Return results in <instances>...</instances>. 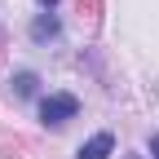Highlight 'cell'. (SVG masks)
Instances as JSON below:
<instances>
[{
  "instance_id": "obj_6",
  "label": "cell",
  "mask_w": 159,
  "mask_h": 159,
  "mask_svg": "<svg viewBox=\"0 0 159 159\" xmlns=\"http://www.w3.org/2000/svg\"><path fill=\"white\" fill-rule=\"evenodd\" d=\"M40 5H44V9H53V5H57V0H40Z\"/></svg>"
},
{
  "instance_id": "obj_3",
  "label": "cell",
  "mask_w": 159,
  "mask_h": 159,
  "mask_svg": "<svg viewBox=\"0 0 159 159\" xmlns=\"http://www.w3.org/2000/svg\"><path fill=\"white\" fill-rule=\"evenodd\" d=\"M53 35H57V18L53 13H40L31 22V40H53Z\"/></svg>"
},
{
  "instance_id": "obj_4",
  "label": "cell",
  "mask_w": 159,
  "mask_h": 159,
  "mask_svg": "<svg viewBox=\"0 0 159 159\" xmlns=\"http://www.w3.org/2000/svg\"><path fill=\"white\" fill-rule=\"evenodd\" d=\"M35 84H40V80H35L31 71H18V75L9 80V89H13L18 97H35Z\"/></svg>"
},
{
  "instance_id": "obj_2",
  "label": "cell",
  "mask_w": 159,
  "mask_h": 159,
  "mask_svg": "<svg viewBox=\"0 0 159 159\" xmlns=\"http://www.w3.org/2000/svg\"><path fill=\"white\" fill-rule=\"evenodd\" d=\"M111 146H115V142H111V133H97V137H89V142L80 146V155H75V159H106V155H111Z\"/></svg>"
},
{
  "instance_id": "obj_7",
  "label": "cell",
  "mask_w": 159,
  "mask_h": 159,
  "mask_svg": "<svg viewBox=\"0 0 159 159\" xmlns=\"http://www.w3.org/2000/svg\"><path fill=\"white\" fill-rule=\"evenodd\" d=\"M133 159H142V155H133Z\"/></svg>"
},
{
  "instance_id": "obj_1",
  "label": "cell",
  "mask_w": 159,
  "mask_h": 159,
  "mask_svg": "<svg viewBox=\"0 0 159 159\" xmlns=\"http://www.w3.org/2000/svg\"><path fill=\"white\" fill-rule=\"evenodd\" d=\"M75 111H80V102L71 93H49L44 102H40V119H44L49 128H57V124H66V119H75Z\"/></svg>"
},
{
  "instance_id": "obj_5",
  "label": "cell",
  "mask_w": 159,
  "mask_h": 159,
  "mask_svg": "<svg viewBox=\"0 0 159 159\" xmlns=\"http://www.w3.org/2000/svg\"><path fill=\"white\" fill-rule=\"evenodd\" d=\"M150 155H155V159H159V133H155V137H150Z\"/></svg>"
}]
</instances>
